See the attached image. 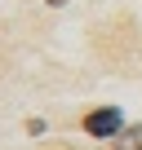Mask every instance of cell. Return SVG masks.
Listing matches in <instances>:
<instances>
[{
	"mask_svg": "<svg viewBox=\"0 0 142 150\" xmlns=\"http://www.w3.org/2000/svg\"><path fill=\"white\" fill-rule=\"evenodd\" d=\"M120 128H124V119H120L115 106H98V110L85 115V132L89 137H120Z\"/></svg>",
	"mask_w": 142,
	"mask_h": 150,
	"instance_id": "obj_1",
	"label": "cell"
},
{
	"mask_svg": "<svg viewBox=\"0 0 142 150\" xmlns=\"http://www.w3.org/2000/svg\"><path fill=\"white\" fill-rule=\"evenodd\" d=\"M115 150H142V124H133V128H120V137H115Z\"/></svg>",
	"mask_w": 142,
	"mask_h": 150,
	"instance_id": "obj_2",
	"label": "cell"
},
{
	"mask_svg": "<svg viewBox=\"0 0 142 150\" xmlns=\"http://www.w3.org/2000/svg\"><path fill=\"white\" fill-rule=\"evenodd\" d=\"M44 5H53V9H58V5H67V0H44Z\"/></svg>",
	"mask_w": 142,
	"mask_h": 150,
	"instance_id": "obj_3",
	"label": "cell"
}]
</instances>
